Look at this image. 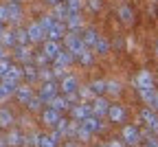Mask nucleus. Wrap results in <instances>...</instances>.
<instances>
[{"mask_svg": "<svg viewBox=\"0 0 158 147\" xmlns=\"http://www.w3.org/2000/svg\"><path fill=\"white\" fill-rule=\"evenodd\" d=\"M64 44H66V51H70L75 57H79V55H81V53L88 48V46L84 44V40L79 37L77 33H73V31L64 35Z\"/></svg>", "mask_w": 158, "mask_h": 147, "instance_id": "f257e3e1", "label": "nucleus"}, {"mask_svg": "<svg viewBox=\"0 0 158 147\" xmlns=\"http://www.w3.org/2000/svg\"><path fill=\"white\" fill-rule=\"evenodd\" d=\"M22 79H24L22 68H20V66H11V68L7 70V75L2 77V83H5L7 88H11V90L15 92V88L20 86V81H22Z\"/></svg>", "mask_w": 158, "mask_h": 147, "instance_id": "f03ea898", "label": "nucleus"}, {"mask_svg": "<svg viewBox=\"0 0 158 147\" xmlns=\"http://www.w3.org/2000/svg\"><path fill=\"white\" fill-rule=\"evenodd\" d=\"M27 33H29V40L33 42V44H40V42L46 40V31H44L42 24H40V20H35V22H31L27 27Z\"/></svg>", "mask_w": 158, "mask_h": 147, "instance_id": "7ed1b4c3", "label": "nucleus"}, {"mask_svg": "<svg viewBox=\"0 0 158 147\" xmlns=\"http://www.w3.org/2000/svg\"><path fill=\"white\" fill-rule=\"evenodd\" d=\"M134 86L136 90H145V88H154V75L149 70H141L134 77Z\"/></svg>", "mask_w": 158, "mask_h": 147, "instance_id": "20e7f679", "label": "nucleus"}, {"mask_svg": "<svg viewBox=\"0 0 158 147\" xmlns=\"http://www.w3.org/2000/svg\"><path fill=\"white\" fill-rule=\"evenodd\" d=\"M121 136H123V143H125V145H138V143H141V138H143L136 125H125L123 132H121Z\"/></svg>", "mask_w": 158, "mask_h": 147, "instance_id": "39448f33", "label": "nucleus"}, {"mask_svg": "<svg viewBox=\"0 0 158 147\" xmlns=\"http://www.w3.org/2000/svg\"><path fill=\"white\" fill-rule=\"evenodd\" d=\"M70 114H73V119L75 121H79L81 123L84 119H88L90 114H92V108H90V103H75V106H70Z\"/></svg>", "mask_w": 158, "mask_h": 147, "instance_id": "423d86ee", "label": "nucleus"}, {"mask_svg": "<svg viewBox=\"0 0 158 147\" xmlns=\"http://www.w3.org/2000/svg\"><path fill=\"white\" fill-rule=\"evenodd\" d=\"M42 44H44V46H42V53H44L51 61H53L59 53L64 51V48H62V44H59V40H44Z\"/></svg>", "mask_w": 158, "mask_h": 147, "instance_id": "0eeeda50", "label": "nucleus"}, {"mask_svg": "<svg viewBox=\"0 0 158 147\" xmlns=\"http://www.w3.org/2000/svg\"><path fill=\"white\" fill-rule=\"evenodd\" d=\"M59 119H62V112H57L55 108H46V110H42V123L46 125V128H53L55 130V125L59 123Z\"/></svg>", "mask_w": 158, "mask_h": 147, "instance_id": "6e6552de", "label": "nucleus"}, {"mask_svg": "<svg viewBox=\"0 0 158 147\" xmlns=\"http://www.w3.org/2000/svg\"><path fill=\"white\" fill-rule=\"evenodd\" d=\"M77 88H79V81H77L75 75H64V77H62L59 90H62L64 94H73V92H77Z\"/></svg>", "mask_w": 158, "mask_h": 147, "instance_id": "1a4fd4ad", "label": "nucleus"}, {"mask_svg": "<svg viewBox=\"0 0 158 147\" xmlns=\"http://www.w3.org/2000/svg\"><path fill=\"white\" fill-rule=\"evenodd\" d=\"M66 35V24L59 22V20H55V22L46 29V40H62Z\"/></svg>", "mask_w": 158, "mask_h": 147, "instance_id": "9d476101", "label": "nucleus"}, {"mask_svg": "<svg viewBox=\"0 0 158 147\" xmlns=\"http://www.w3.org/2000/svg\"><path fill=\"white\" fill-rule=\"evenodd\" d=\"M55 94H57V83H55V81H44L42 88H40V94H37V97L42 99L44 103H48Z\"/></svg>", "mask_w": 158, "mask_h": 147, "instance_id": "9b49d317", "label": "nucleus"}, {"mask_svg": "<svg viewBox=\"0 0 158 147\" xmlns=\"http://www.w3.org/2000/svg\"><path fill=\"white\" fill-rule=\"evenodd\" d=\"M48 106H51V108H55L57 112H64V110H70L73 103H70V99H68L66 94H55V97L48 101Z\"/></svg>", "mask_w": 158, "mask_h": 147, "instance_id": "f8f14e48", "label": "nucleus"}, {"mask_svg": "<svg viewBox=\"0 0 158 147\" xmlns=\"http://www.w3.org/2000/svg\"><path fill=\"white\" fill-rule=\"evenodd\" d=\"M75 59H77V57H75L70 51H62V53H59V55L53 59V64H55V68H64V70H66Z\"/></svg>", "mask_w": 158, "mask_h": 147, "instance_id": "ddd939ff", "label": "nucleus"}, {"mask_svg": "<svg viewBox=\"0 0 158 147\" xmlns=\"http://www.w3.org/2000/svg\"><path fill=\"white\" fill-rule=\"evenodd\" d=\"M15 48V59L22 61V64H29V61H33V51L27 46V44H20V46H13Z\"/></svg>", "mask_w": 158, "mask_h": 147, "instance_id": "4468645a", "label": "nucleus"}, {"mask_svg": "<svg viewBox=\"0 0 158 147\" xmlns=\"http://www.w3.org/2000/svg\"><path fill=\"white\" fill-rule=\"evenodd\" d=\"M90 108H92V114H97V116H106V114H108V108H110V106H108V101H106L103 97H94V99H92V106H90Z\"/></svg>", "mask_w": 158, "mask_h": 147, "instance_id": "2eb2a0df", "label": "nucleus"}, {"mask_svg": "<svg viewBox=\"0 0 158 147\" xmlns=\"http://www.w3.org/2000/svg\"><path fill=\"white\" fill-rule=\"evenodd\" d=\"M81 125H84V128H88L92 134L94 132H101L103 130V123H101V116H97V114H90L88 119H84L81 121Z\"/></svg>", "mask_w": 158, "mask_h": 147, "instance_id": "dca6fc26", "label": "nucleus"}, {"mask_svg": "<svg viewBox=\"0 0 158 147\" xmlns=\"http://www.w3.org/2000/svg\"><path fill=\"white\" fill-rule=\"evenodd\" d=\"M106 116H108V119H110L112 123H123L127 114H125V108H121V106H110V108H108V114H106Z\"/></svg>", "mask_w": 158, "mask_h": 147, "instance_id": "f3484780", "label": "nucleus"}, {"mask_svg": "<svg viewBox=\"0 0 158 147\" xmlns=\"http://www.w3.org/2000/svg\"><path fill=\"white\" fill-rule=\"evenodd\" d=\"M5 141H7L9 147H20V145H24V134L20 130H9L7 136H5Z\"/></svg>", "mask_w": 158, "mask_h": 147, "instance_id": "a211bd4d", "label": "nucleus"}, {"mask_svg": "<svg viewBox=\"0 0 158 147\" xmlns=\"http://www.w3.org/2000/svg\"><path fill=\"white\" fill-rule=\"evenodd\" d=\"M66 31H73V33H77L79 29H81L84 27V20H81V15H79V13H70L68 18H66Z\"/></svg>", "mask_w": 158, "mask_h": 147, "instance_id": "6ab92c4d", "label": "nucleus"}, {"mask_svg": "<svg viewBox=\"0 0 158 147\" xmlns=\"http://www.w3.org/2000/svg\"><path fill=\"white\" fill-rule=\"evenodd\" d=\"M7 13H9V22H20V18H22V7H20V2L11 0L7 5Z\"/></svg>", "mask_w": 158, "mask_h": 147, "instance_id": "aec40b11", "label": "nucleus"}, {"mask_svg": "<svg viewBox=\"0 0 158 147\" xmlns=\"http://www.w3.org/2000/svg\"><path fill=\"white\" fill-rule=\"evenodd\" d=\"M13 94H15V99L20 103H24V106H27V103L31 101V97H33V90H31V86H18Z\"/></svg>", "mask_w": 158, "mask_h": 147, "instance_id": "412c9836", "label": "nucleus"}, {"mask_svg": "<svg viewBox=\"0 0 158 147\" xmlns=\"http://www.w3.org/2000/svg\"><path fill=\"white\" fill-rule=\"evenodd\" d=\"M55 9H53V18L55 20H59V22H66V18L70 15V11H68V7H66V2H57V5H53Z\"/></svg>", "mask_w": 158, "mask_h": 147, "instance_id": "4be33fe9", "label": "nucleus"}, {"mask_svg": "<svg viewBox=\"0 0 158 147\" xmlns=\"http://www.w3.org/2000/svg\"><path fill=\"white\" fill-rule=\"evenodd\" d=\"M57 143H59V136L53 132V134H40V143H37V147H57Z\"/></svg>", "mask_w": 158, "mask_h": 147, "instance_id": "5701e85b", "label": "nucleus"}, {"mask_svg": "<svg viewBox=\"0 0 158 147\" xmlns=\"http://www.w3.org/2000/svg\"><path fill=\"white\" fill-rule=\"evenodd\" d=\"M22 75H24L27 81H35L40 77V68L33 64V61H29V64H24V68H22Z\"/></svg>", "mask_w": 158, "mask_h": 147, "instance_id": "b1692460", "label": "nucleus"}, {"mask_svg": "<svg viewBox=\"0 0 158 147\" xmlns=\"http://www.w3.org/2000/svg\"><path fill=\"white\" fill-rule=\"evenodd\" d=\"M11 125H13V112L0 108V128H11Z\"/></svg>", "mask_w": 158, "mask_h": 147, "instance_id": "393cba45", "label": "nucleus"}, {"mask_svg": "<svg viewBox=\"0 0 158 147\" xmlns=\"http://www.w3.org/2000/svg\"><path fill=\"white\" fill-rule=\"evenodd\" d=\"M81 40H84V44H86L88 48H92V46H94V42L99 40V35H97V31H94V29H86V31H84V35H81Z\"/></svg>", "mask_w": 158, "mask_h": 147, "instance_id": "a878e982", "label": "nucleus"}, {"mask_svg": "<svg viewBox=\"0 0 158 147\" xmlns=\"http://www.w3.org/2000/svg\"><path fill=\"white\" fill-rule=\"evenodd\" d=\"M118 18H121V22H125V24H132V20H134V15H132V9H130L127 5H121V7H118Z\"/></svg>", "mask_w": 158, "mask_h": 147, "instance_id": "bb28decb", "label": "nucleus"}, {"mask_svg": "<svg viewBox=\"0 0 158 147\" xmlns=\"http://www.w3.org/2000/svg\"><path fill=\"white\" fill-rule=\"evenodd\" d=\"M92 48H94L99 55H106V53L110 51V42H108L106 37H99V40L94 42V46H92Z\"/></svg>", "mask_w": 158, "mask_h": 147, "instance_id": "cd10ccee", "label": "nucleus"}, {"mask_svg": "<svg viewBox=\"0 0 158 147\" xmlns=\"http://www.w3.org/2000/svg\"><path fill=\"white\" fill-rule=\"evenodd\" d=\"M13 33H15V46H20V44H29V42H31L27 29H15Z\"/></svg>", "mask_w": 158, "mask_h": 147, "instance_id": "c85d7f7f", "label": "nucleus"}, {"mask_svg": "<svg viewBox=\"0 0 158 147\" xmlns=\"http://www.w3.org/2000/svg\"><path fill=\"white\" fill-rule=\"evenodd\" d=\"M154 94H156V90H154V88L138 90V97H141V101H143V103H147V106H152V101H154Z\"/></svg>", "mask_w": 158, "mask_h": 147, "instance_id": "c756f323", "label": "nucleus"}, {"mask_svg": "<svg viewBox=\"0 0 158 147\" xmlns=\"http://www.w3.org/2000/svg\"><path fill=\"white\" fill-rule=\"evenodd\" d=\"M0 44L2 46H15V33L13 31H5L0 35Z\"/></svg>", "mask_w": 158, "mask_h": 147, "instance_id": "7c9ffc66", "label": "nucleus"}, {"mask_svg": "<svg viewBox=\"0 0 158 147\" xmlns=\"http://www.w3.org/2000/svg\"><path fill=\"white\" fill-rule=\"evenodd\" d=\"M106 83H108V81H103V79H97V81H92V83H90V90H92L97 97H101V94L106 92Z\"/></svg>", "mask_w": 158, "mask_h": 147, "instance_id": "2f4dec72", "label": "nucleus"}, {"mask_svg": "<svg viewBox=\"0 0 158 147\" xmlns=\"http://www.w3.org/2000/svg\"><path fill=\"white\" fill-rule=\"evenodd\" d=\"M48 61H51V59H48L44 53H33V64H35L37 68H46Z\"/></svg>", "mask_w": 158, "mask_h": 147, "instance_id": "473e14b6", "label": "nucleus"}, {"mask_svg": "<svg viewBox=\"0 0 158 147\" xmlns=\"http://www.w3.org/2000/svg\"><path fill=\"white\" fill-rule=\"evenodd\" d=\"M77 59H79V64H81V66H92V59H94V57H92L90 48H86V51H84L81 55H79Z\"/></svg>", "mask_w": 158, "mask_h": 147, "instance_id": "72a5a7b5", "label": "nucleus"}, {"mask_svg": "<svg viewBox=\"0 0 158 147\" xmlns=\"http://www.w3.org/2000/svg\"><path fill=\"white\" fill-rule=\"evenodd\" d=\"M90 136H92V132H90L88 128H84L81 123H79V128H77V138L86 143V141H90Z\"/></svg>", "mask_w": 158, "mask_h": 147, "instance_id": "f704fd0d", "label": "nucleus"}, {"mask_svg": "<svg viewBox=\"0 0 158 147\" xmlns=\"http://www.w3.org/2000/svg\"><path fill=\"white\" fill-rule=\"evenodd\" d=\"M66 7H68L70 13H79L81 7H84V2H81V0H66Z\"/></svg>", "mask_w": 158, "mask_h": 147, "instance_id": "c9c22d12", "label": "nucleus"}, {"mask_svg": "<svg viewBox=\"0 0 158 147\" xmlns=\"http://www.w3.org/2000/svg\"><path fill=\"white\" fill-rule=\"evenodd\" d=\"M42 103H44L42 99H40V97H35V94H33V97H31V101L27 103V108H29L31 112H37L40 108H42Z\"/></svg>", "mask_w": 158, "mask_h": 147, "instance_id": "e433bc0d", "label": "nucleus"}, {"mask_svg": "<svg viewBox=\"0 0 158 147\" xmlns=\"http://www.w3.org/2000/svg\"><path fill=\"white\" fill-rule=\"evenodd\" d=\"M106 92H110V94H118V92H121V86H118V81H108V83H106Z\"/></svg>", "mask_w": 158, "mask_h": 147, "instance_id": "4c0bfd02", "label": "nucleus"}, {"mask_svg": "<svg viewBox=\"0 0 158 147\" xmlns=\"http://www.w3.org/2000/svg\"><path fill=\"white\" fill-rule=\"evenodd\" d=\"M11 66H13V64H11V61H9L7 57H2V59H0V79H2V77L7 75V70H9Z\"/></svg>", "mask_w": 158, "mask_h": 147, "instance_id": "58836bf2", "label": "nucleus"}, {"mask_svg": "<svg viewBox=\"0 0 158 147\" xmlns=\"http://www.w3.org/2000/svg\"><path fill=\"white\" fill-rule=\"evenodd\" d=\"M37 143H40V134H29V136H24V145H27V147H37Z\"/></svg>", "mask_w": 158, "mask_h": 147, "instance_id": "ea45409f", "label": "nucleus"}, {"mask_svg": "<svg viewBox=\"0 0 158 147\" xmlns=\"http://www.w3.org/2000/svg\"><path fill=\"white\" fill-rule=\"evenodd\" d=\"M11 94H13V90H11V88H7L5 83H0V103H2V101H7Z\"/></svg>", "mask_w": 158, "mask_h": 147, "instance_id": "a19ab883", "label": "nucleus"}, {"mask_svg": "<svg viewBox=\"0 0 158 147\" xmlns=\"http://www.w3.org/2000/svg\"><path fill=\"white\" fill-rule=\"evenodd\" d=\"M0 20L9 22V13H7V5H0Z\"/></svg>", "mask_w": 158, "mask_h": 147, "instance_id": "79ce46f5", "label": "nucleus"}, {"mask_svg": "<svg viewBox=\"0 0 158 147\" xmlns=\"http://www.w3.org/2000/svg\"><path fill=\"white\" fill-rule=\"evenodd\" d=\"M88 7L92 11H99V9H101V0H88Z\"/></svg>", "mask_w": 158, "mask_h": 147, "instance_id": "37998d69", "label": "nucleus"}, {"mask_svg": "<svg viewBox=\"0 0 158 147\" xmlns=\"http://www.w3.org/2000/svg\"><path fill=\"white\" fill-rule=\"evenodd\" d=\"M145 136H147V147H158V141L152 134H145Z\"/></svg>", "mask_w": 158, "mask_h": 147, "instance_id": "c03bdc74", "label": "nucleus"}, {"mask_svg": "<svg viewBox=\"0 0 158 147\" xmlns=\"http://www.w3.org/2000/svg\"><path fill=\"white\" fill-rule=\"evenodd\" d=\"M108 147H125V143H123V141H110Z\"/></svg>", "mask_w": 158, "mask_h": 147, "instance_id": "a18cd8bd", "label": "nucleus"}, {"mask_svg": "<svg viewBox=\"0 0 158 147\" xmlns=\"http://www.w3.org/2000/svg\"><path fill=\"white\" fill-rule=\"evenodd\" d=\"M149 108H154V110L158 112V92L154 94V101H152V106H149Z\"/></svg>", "mask_w": 158, "mask_h": 147, "instance_id": "49530a36", "label": "nucleus"}, {"mask_svg": "<svg viewBox=\"0 0 158 147\" xmlns=\"http://www.w3.org/2000/svg\"><path fill=\"white\" fill-rule=\"evenodd\" d=\"M2 33H5V22L0 20V35H2Z\"/></svg>", "mask_w": 158, "mask_h": 147, "instance_id": "de8ad7c7", "label": "nucleus"}, {"mask_svg": "<svg viewBox=\"0 0 158 147\" xmlns=\"http://www.w3.org/2000/svg\"><path fill=\"white\" fill-rule=\"evenodd\" d=\"M2 57H5V46L0 44V59H2Z\"/></svg>", "mask_w": 158, "mask_h": 147, "instance_id": "09e8293b", "label": "nucleus"}, {"mask_svg": "<svg viewBox=\"0 0 158 147\" xmlns=\"http://www.w3.org/2000/svg\"><path fill=\"white\" fill-rule=\"evenodd\" d=\"M48 5H57V2H62V0H46Z\"/></svg>", "mask_w": 158, "mask_h": 147, "instance_id": "8fccbe9b", "label": "nucleus"}, {"mask_svg": "<svg viewBox=\"0 0 158 147\" xmlns=\"http://www.w3.org/2000/svg\"><path fill=\"white\" fill-rule=\"evenodd\" d=\"M0 147H7V141L5 138H0Z\"/></svg>", "mask_w": 158, "mask_h": 147, "instance_id": "3c124183", "label": "nucleus"}, {"mask_svg": "<svg viewBox=\"0 0 158 147\" xmlns=\"http://www.w3.org/2000/svg\"><path fill=\"white\" fill-rule=\"evenodd\" d=\"M64 147H77V145H75V143H66Z\"/></svg>", "mask_w": 158, "mask_h": 147, "instance_id": "603ef678", "label": "nucleus"}, {"mask_svg": "<svg viewBox=\"0 0 158 147\" xmlns=\"http://www.w3.org/2000/svg\"><path fill=\"white\" fill-rule=\"evenodd\" d=\"M99 147H108V145H99Z\"/></svg>", "mask_w": 158, "mask_h": 147, "instance_id": "864d4df0", "label": "nucleus"}]
</instances>
